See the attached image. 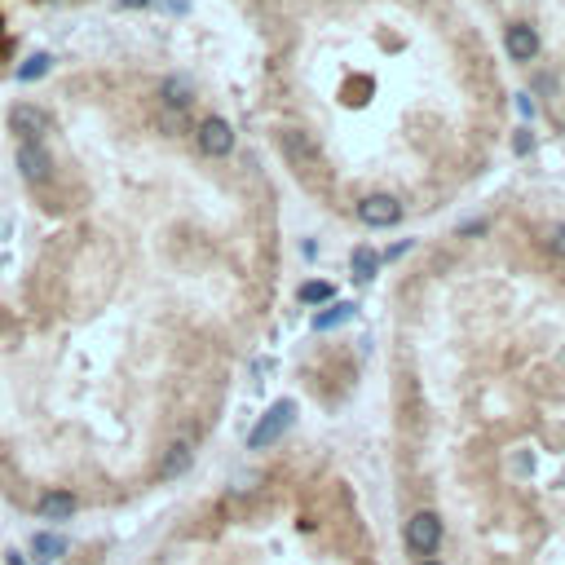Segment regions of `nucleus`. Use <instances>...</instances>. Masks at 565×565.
<instances>
[{
    "label": "nucleus",
    "mask_w": 565,
    "mask_h": 565,
    "mask_svg": "<svg viewBox=\"0 0 565 565\" xmlns=\"http://www.w3.org/2000/svg\"><path fill=\"white\" fill-rule=\"evenodd\" d=\"M534 53H539V36H534V27L513 22V27H508V57H513V62H530Z\"/></svg>",
    "instance_id": "7"
},
{
    "label": "nucleus",
    "mask_w": 565,
    "mask_h": 565,
    "mask_svg": "<svg viewBox=\"0 0 565 565\" xmlns=\"http://www.w3.org/2000/svg\"><path fill=\"white\" fill-rule=\"evenodd\" d=\"M119 4H124V9H146L151 0H119Z\"/></svg>",
    "instance_id": "20"
},
{
    "label": "nucleus",
    "mask_w": 565,
    "mask_h": 565,
    "mask_svg": "<svg viewBox=\"0 0 565 565\" xmlns=\"http://www.w3.org/2000/svg\"><path fill=\"white\" fill-rule=\"evenodd\" d=\"M331 296H336L331 283H305V287H301V301H305V305H322V301H331Z\"/></svg>",
    "instance_id": "15"
},
{
    "label": "nucleus",
    "mask_w": 565,
    "mask_h": 565,
    "mask_svg": "<svg viewBox=\"0 0 565 565\" xmlns=\"http://www.w3.org/2000/svg\"><path fill=\"white\" fill-rule=\"evenodd\" d=\"M349 318H354V305H349V301H331L322 313H313V331H336V327H345Z\"/></svg>",
    "instance_id": "9"
},
{
    "label": "nucleus",
    "mask_w": 565,
    "mask_h": 565,
    "mask_svg": "<svg viewBox=\"0 0 565 565\" xmlns=\"http://www.w3.org/2000/svg\"><path fill=\"white\" fill-rule=\"evenodd\" d=\"M31 552H36V561L40 565H53L57 557H66V539L53 534V530H40V534L31 539Z\"/></svg>",
    "instance_id": "8"
},
{
    "label": "nucleus",
    "mask_w": 565,
    "mask_h": 565,
    "mask_svg": "<svg viewBox=\"0 0 565 565\" xmlns=\"http://www.w3.org/2000/svg\"><path fill=\"white\" fill-rule=\"evenodd\" d=\"M415 565H442V561H433V557H428V561H415Z\"/></svg>",
    "instance_id": "22"
},
{
    "label": "nucleus",
    "mask_w": 565,
    "mask_h": 565,
    "mask_svg": "<svg viewBox=\"0 0 565 565\" xmlns=\"http://www.w3.org/2000/svg\"><path fill=\"white\" fill-rule=\"evenodd\" d=\"M49 66H53L49 53H31V57H27V62L18 66V80H22V84H31V80H40V75H45Z\"/></svg>",
    "instance_id": "13"
},
{
    "label": "nucleus",
    "mask_w": 565,
    "mask_h": 565,
    "mask_svg": "<svg viewBox=\"0 0 565 565\" xmlns=\"http://www.w3.org/2000/svg\"><path fill=\"white\" fill-rule=\"evenodd\" d=\"M199 151L212 154V159L230 154L234 151V128H230L225 119H204V124H199Z\"/></svg>",
    "instance_id": "6"
},
{
    "label": "nucleus",
    "mask_w": 565,
    "mask_h": 565,
    "mask_svg": "<svg viewBox=\"0 0 565 565\" xmlns=\"http://www.w3.org/2000/svg\"><path fill=\"white\" fill-rule=\"evenodd\" d=\"M159 98H163V106H172V110H186V106L195 102V89H190V80H163Z\"/></svg>",
    "instance_id": "12"
},
{
    "label": "nucleus",
    "mask_w": 565,
    "mask_h": 565,
    "mask_svg": "<svg viewBox=\"0 0 565 565\" xmlns=\"http://www.w3.org/2000/svg\"><path fill=\"white\" fill-rule=\"evenodd\" d=\"M552 248H557V252H565V225H557V230H552Z\"/></svg>",
    "instance_id": "17"
},
{
    "label": "nucleus",
    "mask_w": 565,
    "mask_h": 565,
    "mask_svg": "<svg viewBox=\"0 0 565 565\" xmlns=\"http://www.w3.org/2000/svg\"><path fill=\"white\" fill-rule=\"evenodd\" d=\"M71 513H75V495H66V490H49L40 499V516L45 521H66Z\"/></svg>",
    "instance_id": "11"
},
{
    "label": "nucleus",
    "mask_w": 565,
    "mask_h": 565,
    "mask_svg": "<svg viewBox=\"0 0 565 565\" xmlns=\"http://www.w3.org/2000/svg\"><path fill=\"white\" fill-rule=\"evenodd\" d=\"M513 146H516V154H525L530 146H534V137H530V133H516V142H513Z\"/></svg>",
    "instance_id": "16"
},
{
    "label": "nucleus",
    "mask_w": 565,
    "mask_h": 565,
    "mask_svg": "<svg viewBox=\"0 0 565 565\" xmlns=\"http://www.w3.org/2000/svg\"><path fill=\"white\" fill-rule=\"evenodd\" d=\"M407 548H411V557L428 561V557L442 548V516L419 508V513L407 521Z\"/></svg>",
    "instance_id": "1"
},
{
    "label": "nucleus",
    "mask_w": 565,
    "mask_h": 565,
    "mask_svg": "<svg viewBox=\"0 0 565 565\" xmlns=\"http://www.w3.org/2000/svg\"><path fill=\"white\" fill-rule=\"evenodd\" d=\"M18 172L31 181V186H40L45 177L53 172V159H49V151L40 146V142H22L18 146Z\"/></svg>",
    "instance_id": "5"
},
{
    "label": "nucleus",
    "mask_w": 565,
    "mask_h": 565,
    "mask_svg": "<svg viewBox=\"0 0 565 565\" xmlns=\"http://www.w3.org/2000/svg\"><path fill=\"white\" fill-rule=\"evenodd\" d=\"M375 265H380V257H375L371 248H354V278H358V283H371V278H375Z\"/></svg>",
    "instance_id": "14"
},
{
    "label": "nucleus",
    "mask_w": 565,
    "mask_h": 565,
    "mask_svg": "<svg viewBox=\"0 0 565 565\" xmlns=\"http://www.w3.org/2000/svg\"><path fill=\"white\" fill-rule=\"evenodd\" d=\"M486 230V221H468V225H460V234H481Z\"/></svg>",
    "instance_id": "18"
},
{
    "label": "nucleus",
    "mask_w": 565,
    "mask_h": 565,
    "mask_svg": "<svg viewBox=\"0 0 565 565\" xmlns=\"http://www.w3.org/2000/svg\"><path fill=\"white\" fill-rule=\"evenodd\" d=\"M4 565H27V557H18V552H9V557H4Z\"/></svg>",
    "instance_id": "21"
},
{
    "label": "nucleus",
    "mask_w": 565,
    "mask_h": 565,
    "mask_svg": "<svg viewBox=\"0 0 565 565\" xmlns=\"http://www.w3.org/2000/svg\"><path fill=\"white\" fill-rule=\"evenodd\" d=\"M190 460H195L190 442H172L168 455H163V463H159V477H181V472L190 468Z\"/></svg>",
    "instance_id": "10"
},
{
    "label": "nucleus",
    "mask_w": 565,
    "mask_h": 565,
    "mask_svg": "<svg viewBox=\"0 0 565 565\" xmlns=\"http://www.w3.org/2000/svg\"><path fill=\"white\" fill-rule=\"evenodd\" d=\"M358 221L371 225V230H384V225L402 221V204H398L393 195H366L358 204Z\"/></svg>",
    "instance_id": "4"
},
{
    "label": "nucleus",
    "mask_w": 565,
    "mask_h": 565,
    "mask_svg": "<svg viewBox=\"0 0 565 565\" xmlns=\"http://www.w3.org/2000/svg\"><path fill=\"white\" fill-rule=\"evenodd\" d=\"M292 419H296V402H274L269 411L260 415V424L248 433V446L252 451H265V446H274L287 428H292Z\"/></svg>",
    "instance_id": "2"
},
{
    "label": "nucleus",
    "mask_w": 565,
    "mask_h": 565,
    "mask_svg": "<svg viewBox=\"0 0 565 565\" xmlns=\"http://www.w3.org/2000/svg\"><path fill=\"white\" fill-rule=\"evenodd\" d=\"M9 128H13L22 142H40V137L53 128V119H49V110L22 102V106H13V110H9Z\"/></svg>",
    "instance_id": "3"
},
{
    "label": "nucleus",
    "mask_w": 565,
    "mask_h": 565,
    "mask_svg": "<svg viewBox=\"0 0 565 565\" xmlns=\"http://www.w3.org/2000/svg\"><path fill=\"white\" fill-rule=\"evenodd\" d=\"M163 9H172V13H186V0H163Z\"/></svg>",
    "instance_id": "19"
}]
</instances>
